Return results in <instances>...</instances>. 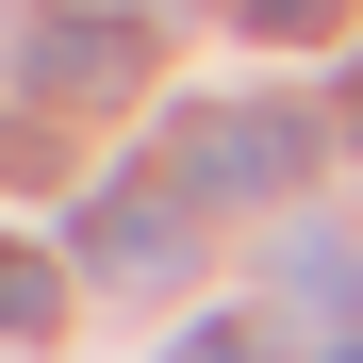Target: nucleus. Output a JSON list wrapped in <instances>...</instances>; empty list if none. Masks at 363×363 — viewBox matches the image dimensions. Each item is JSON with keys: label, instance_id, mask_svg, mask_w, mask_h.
<instances>
[{"label": "nucleus", "instance_id": "4", "mask_svg": "<svg viewBox=\"0 0 363 363\" xmlns=\"http://www.w3.org/2000/svg\"><path fill=\"white\" fill-rule=\"evenodd\" d=\"M50 314H67V264H33V248H0V347H33Z\"/></svg>", "mask_w": 363, "mask_h": 363}, {"label": "nucleus", "instance_id": "2", "mask_svg": "<svg viewBox=\"0 0 363 363\" xmlns=\"http://www.w3.org/2000/svg\"><path fill=\"white\" fill-rule=\"evenodd\" d=\"M182 264H199V215H182V182H99V199H83V281L165 297Z\"/></svg>", "mask_w": 363, "mask_h": 363}, {"label": "nucleus", "instance_id": "5", "mask_svg": "<svg viewBox=\"0 0 363 363\" xmlns=\"http://www.w3.org/2000/svg\"><path fill=\"white\" fill-rule=\"evenodd\" d=\"M165 363H264V330H248V314H199V330H182Z\"/></svg>", "mask_w": 363, "mask_h": 363}, {"label": "nucleus", "instance_id": "7", "mask_svg": "<svg viewBox=\"0 0 363 363\" xmlns=\"http://www.w3.org/2000/svg\"><path fill=\"white\" fill-rule=\"evenodd\" d=\"M347 133H363V99H347Z\"/></svg>", "mask_w": 363, "mask_h": 363}, {"label": "nucleus", "instance_id": "6", "mask_svg": "<svg viewBox=\"0 0 363 363\" xmlns=\"http://www.w3.org/2000/svg\"><path fill=\"white\" fill-rule=\"evenodd\" d=\"M231 17H248V33H330L347 0H231Z\"/></svg>", "mask_w": 363, "mask_h": 363}, {"label": "nucleus", "instance_id": "3", "mask_svg": "<svg viewBox=\"0 0 363 363\" xmlns=\"http://www.w3.org/2000/svg\"><path fill=\"white\" fill-rule=\"evenodd\" d=\"M17 83L33 99H133V17H33L17 33Z\"/></svg>", "mask_w": 363, "mask_h": 363}, {"label": "nucleus", "instance_id": "8", "mask_svg": "<svg viewBox=\"0 0 363 363\" xmlns=\"http://www.w3.org/2000/svg\"><path fill=\"white\" fill-rule=\"evenodd\" d=\"M330 363H363V347H330Z\"/></svg>", "mask_w": 363, "mask_h": 363}, {"label": "nucleus", "instance_id": "1", "mask_svg": "<svg viewBox=\"0 0 363 363\" xmlns=\"http://www.w3.org/2000/svg\"><path fill=\"white\" fill-rule=\"evenodd\" d=\"M182 199H215V215H281L297 182H314V133H297V116H264V99H231V116H199V133H182Z\"/></svg>", "mask_w": 363, "mask_h": 363}]
</instances>
